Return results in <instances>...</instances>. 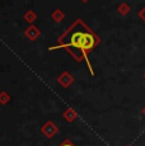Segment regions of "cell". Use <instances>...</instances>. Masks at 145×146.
I'll use <instances>...</instances> for the list:
<instances>
[{"label":"cell","instance_id":"8","mask_svg":"<svg viewBox=\"0 0 145 146\" xmlns=\"http://www.w3.org/2000/svg\"><path fill=\"white\" fill-rule=\"evenodd\" d=\"M60 146H74V145H72L70 141H65V142H63Z\"/></svg>","mask_w":145,"mask_h":146},{"label":"cell","instance_id":"5","mask_svg":"<svg viewBox=\"0 0 145 146\" xmlns=\"http://www.w3.org/2000/svg\"><path fill=\"white\" fill-rule=\"evenodd\" d=\"M51 18L54 19L55 22H57V23H60V22H63V21H64V18H65V14L63 13V10H60V9H56V10H55L54 13H52Z\"/></svg>","mask_w":145,"mask_h":146},{"label":"cell","instance_id":"6","mask_svg":"<svg viewBox=\"0 0 145 146\" xmlns=\"http://www.w3.org/2000/svg\"><path fill=\"white\" fill-rule=\"evenodd\" d=\"M24 19H26L28 23H33V22L37 19V15H36L35 12H32V10H29V12L26 13V15H24Z\"/></svg>","mask_w":145,"mask_h":146},{"label":"cell","instance_id":"3","mask_svg":"<svg viewBox=\"0 0 145 146\" xmlns=\"http://www.w3.org/2000/svg\"><path fill=\"white\" fill-rule=\"evenodd\" d=\"M131 12V7L127 3H121V4L117 7V13L121 14V15H127Z\"/></svg>","mask_w":145,"mask_h":146},{"label":"cell","instance_id":"1","mask_svg":"<svg viewBox=\"0 0 145 146\" xmlns=\"http://www.w3.org/2000/svg\"><path fill=\"white\" fill-rule=\"evenodd\" d=\"M99 43H101V37H99L96 32H93L82 19H76V21L59 37L57 46L51 47V50L64 48L70 53L76 61L85 60L90 74L94 75V71H93V69H92L88 55H89V52L93 51Z\"/></svg>","mask_w":145,"mask_h":146},{"label":"cell","instance_id":"4","mask_svg":"<svg viewBox=\"0 0 145 146\" xmlns=\"http://www.w3.org/2000/svg\"><path fill=\"white\" fill-rule=\"evenodd\" d=\"M59 81H60L64 86H66V85H69V84L72 81V76L70 74H68V72H64V74L59 78Z\"/></svg>","mask_w":145,"mask_h":146},{"label":"cell","instance_id":"7","mask_svg":"<svg viewBox=\"0 0 145 146\" xmlns=\"http://www.w3.org/2000/svg\"><path fill=\"white\" fill-rule=\"evenodd\" d=\"M138 15H139V18H140L141 21H143L144 23H145V5L138 12Z\"/></svg>","mask_w":145,"mask_h":146},{"label":"cell","instance_id":"2","mask_svg":"<svg viewBox=\"0 0 145 146\" xmlns=\"http://www.w3.org/2000/svg\"><path fill=\"white\" fill-rule=\"evenodd\" d=\"M24 35H26V37L28 38L29 41H35V40H37V38L40 37L41 31L38 29L36 26H29L26 31H24Z\"/></svg>","mask_w":145,"mask_h":146},{"label":"cell","instance_id":"11","mask_svg":"<svg viewBox=\"0 0 145 146\" xmlns=\"http://www.w3.org/2000/svg\"><path fill=\"white\" fill-rule=\"evenodd\" d=\"M144 112H145V111H144Z\"/></svg>","mask_w":145,"mask_h":146},{"label":"cell","instance_id":"9","mask_svg":"<svg viewBox=\"0 0 145 146\" xmlns=\"http://www.w3.org/2000/svg\"><path fill=\"white\" fill-rule=\"evenodd\" d=\"M82 1H83V3H87V1H89V0H82Z\"/></svg>","mask_w":145,"mask_h":146},{"label":"cell","instance_id":"10","mask_svg":"<svg viewBox=\"0 0 145 146\" xmlns=\"http://www.w3.org/2000/svg\"><path fill=\"white\" fill-rule=\"evenodd\" d=\"M144 78H145V72H144Z\"/></svg>","mask_w":145,"mask_h":146}]
</instances>
